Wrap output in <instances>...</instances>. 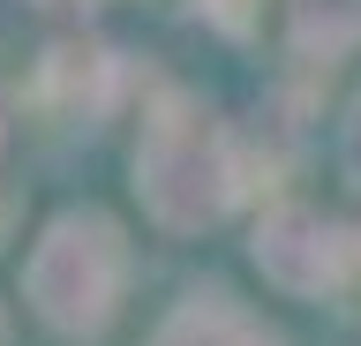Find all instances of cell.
Instances as JSON below:
<instances>
[{
	"mask_svg": "<svg viewBox=\"0 0 361 346\" xmlns=\"http://www.w3.org/2000/svg\"><path fill=\"white\" fill-rule=\"evenodd\" d=\"M248 159L233 128L211 106H196L188 91H158L143 143H135V196L166 233H203L241 204Z\"/></svg>",
	"mask_w": 361,
	"mask_h": 346,
	"instance_id": "obj_1",
	"label": "cell"
},
{
	"mask_svg": "<svg viewBox=\"0 0 361 346\" xmlns=\"http://www.w3.org/2000/svg\"><path fill=\"white\" fill-rule=\"evenodd\" d=\"M128 286V241L106 211H61L23 264V294L61 339H98Z\"/></svg>",
	"mask_w": 361,
	"mask_h": 346,
	"instance_id": "obj_2",
	"label": "cell"
},
{
	"mask_svg": "<svg viewBox=\"0 0 361 346\" xmlns=\"http://www.w3.org/2000/svg\"><path fill=\"white\" fill-rule=\"evenodd\" d=\"M256 264L286 294H309V301L316 294H346V286H361V233L331 226L309 204H279L256 226Z\"/></svg>",
	"mask_w": 361,
	"mask_h": 346,
	"instance_id": "obj_3",
	"label": "cell"
},
{
	"mask_svg": "<svg viewBox=\"0 0 361 346\" xmlns=\"http://www.w3.org/2000/svg\"><path fill=\"white\" fill-rule=\"evenodd\" d=\"M151 346H279V339H271V331L248 316L233 294H219V286H211V294H188V301H180L173 316L158 323Z\"/></svg>",
	"mask_w": 361,
	"mask_h": 346,
	"instance_id": "obj_4",
	"label": "cell"
},
{
	"mask_svg": "<svg viewBox=\"0 0 361 346\" xmlns=\"http://www.w3.org/2000/svg\"><path fill=\"white\" fill-rule=\"evenodd\" d=\"M38 91L53 98L61 113H106V98H113V53L106 46H53Z\"/></svg>",
	"mask_w": 361,
	"mask_h": 346,
	"instance_id": "obj_5",
	"label": "cell"
},
{
	"mask_svg": "<svg viewBox=\"0 0 361 346\" xmlns=\"http://www.w3.org/2000/svg\"><path fill=\"white\" fill-rule=\"evenodd\" d=\"M286 38L301 61L331 68L361 46V0H286Z\"/></svg>",
	"mask_w": 361,
	"mask_h": 346,
	"instance_id": "obj_6",
	"label": "cell"
},
{
	"mask_svg": "<svg viewBox=\"0 0 361 346\" xmlns=\"http://www.w3.org/2000/svg\"><path fill=\"white\" fill-rule=\"evenodd\" d=\"M338 166H346V181L361 188V98L346 106V136H338Z\"/></svg>",
	"mask_w": 361,
	"mask_h": 346,
	"instance_id": "obj_7",
	"label": "cell"
},
{
	"mask_svg": "<svg viewBox=\"0 0 361 346\" xmlns=\"http://www.w3.org/2000/svg\"><path fill=\"white\" fill-rule=\"evenodd\" d=\"M196 8H203L219 30H248V23H256V0H196Z\"/></svg>",
	"mask_w": 361,
	"mask_h": 346,
	"instance_id": "obj_8",
	"label": "cell"
}]
</instances>
